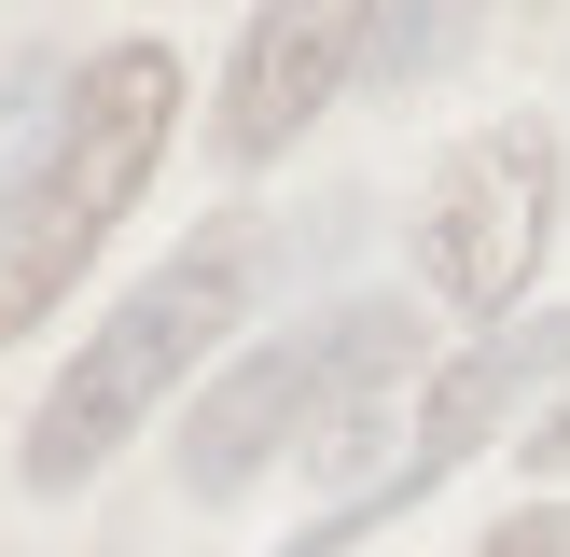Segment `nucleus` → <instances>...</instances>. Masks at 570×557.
I'll list each match as a JSON object with an SVG mask.
<instances>
[{"instance_id": "obj_1", "label": "nucleus", "mask_w": 570, "mask_h": 557, "mask_svg": "<svg viewBox=\"0 0 570 557\" xmlns=\"http://www.w3.org/2000/svg\"><path fill=\"white\" fill-rule=\"evenodd\" d=\"M167 126H181V56L167 42H98L56 98V126L28 139L14 195H0V349L56 321L98 237L139 209V182L167 167Z\"/></svg>"}, {"instance_id": "obj_2", "label": "nucleus", "mask_w": 570, "mask_h": 557, "mask_svg": "<svg viewBox=\"0 0 570 557\" xmlns=\"http://www.w3.org/2000/svg\"><path fill=\"white\" fill-rule=\"evenodd\" d=\"M237 306H250V237L237 223H209V237H181L154 278H139L126 306H111L98 334H83L70 362H56V390H42V418H28V446H14V473L28 488H83V473L111 460V446H139V418L167 404V390L195 377V362L237 334Z\"/></svg>"}, {"instance_id": "obj_3", "label": "nucleus", "mask_w": 570, "mask_h": 557, "mask_svg": "<svg viewBox=\"0 0 570 557\" xmlns=\"http://www.w3.org/2000/svg\"><path fill=\"white\" fill-rule=\"evenodd\" d=\"M417 377V306L362 293V306H321V321L265 334V349H237L209 377V404L181 418V488L195 501H237L265 460H321L334 432H362V404L376 390Z\"/></svg>"}, {"instance_id": "obj_4", "label": "nucleus", "mask_w": 570, "mask_h": 557, "mask_svg": "<svg viewBox=\"0 0 570 557\" xmlns=\"http://www.w3.org/2000/svg\"><path fill=\"white\" fill-rule=\"evenodd\" d=\"M543 251H557V126L501 111V126H473L445 154L432 209H417V265H432L445 306H473L501 334L529 306V278H543Z\"/></svg>"}, {"instance_id": "obj_5", "label": "nucleus", "mask_w": 570, "mask_h": 557, "mask_svg": "<svg viewBox=\"0 0 570 557\" xmlns=\"http://www.w3.org/2000/svg\"><path fill=\"white\" fill-rule=\"evenodd\" d=\"M543 377H570V306H543V321H501V334H473V349L445 362L432 390H417V446H404V473H390V488H362L334 529H306L293 557H334L348 529H376V516H404L417 488H445V473H460V460H473V446H488V432H501V418H515Z\"/></svg>"}, {"instance_id": "obj_6", "label": "nucleus", "mask_w": 570, "mask_h": 557, "mask_svg": "<svg viewBox=\"0 0 570 557\" xmlns=\"http://www.w3.org/2000/svg\"><path fill=\"white\" fill-rule=\"evenodd\" d=\"M376 14H390V0H265L250 42H237V70H223V126H209V139H223L237 167L293 154V139L334 111V84L376 70Z\"/></svg>"}, {"instance_id": "obj_7", "label": "nucleus", "mask_w": 570, "mask_h": 557, "mask_svg": "<svg viewBox=\"0 0 570 557\" xmlns=\"http://www.w3.org/2000/svg\"><path fill=\"white\" fill-rule=\"evenodd\" d=\"M473 14H488V0H390V14H376V84L445 70V56L473 42Z\"/></svg>"}, {"instance_id": "obj_8", "label": "nucleus", "mask_w": 570, "mask_h": 557, "mask_svg": "<svg viewBox=\"0 0 570 557\" xmlns=\"http://www.w3.org/2000/svg\"><path fill=\"white\" fill-rule=\"evenodd\" d=\"M473 557H570V501H529V516H501Z\"/></svg>"}, {"instance_id": "obj_9", "label": "nucleus", "mask_w": 570, "mask_h": 557, "mask_svg": "<svg viewBox=\"0 0 570 557\" xmlns=\"http://www.w3.org/2000/svg\"><path fill=\"white\" fill-rule=\"evenodd\" d=\"M529 460H543V473H570V390H557V418H543V432H529Z\"/></svg>"}]
</instances>
